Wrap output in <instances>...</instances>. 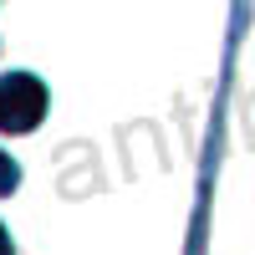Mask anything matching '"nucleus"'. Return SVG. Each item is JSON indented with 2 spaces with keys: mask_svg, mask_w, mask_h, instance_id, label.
Masks as SVG:
<instances>
[{
  "mask_svg": "<svg viewBox=\"0 0 255 255\" xmlns=\"http://www.w3.org/2000/svg\"><path fill=\"white\" fill-rule=\"evenodd\" d=\"M46 113V87L31 72H5L0 77V133H31Z\"/></svg>",
  "mask_w": 255,
  "mask_h": 255,
  "instance_id": "1",
  "label": "nucleus"
},
{
  "mask_svg": "<svg viewBox=\"0 0 255 255\" xmlns=\"http://www.w3.org/2000/svg\"><path fill=\"white\" fill-rule=\"evenodd\" d=\"M15 179H20V174H15V163L0 153V194H10V189H15Z\"/></svg>",
  "mask_w": 255,
  "mask_h": 255,
  "instance_id": "2",
  "label": "nucleus"
},
{
  "mask_svg": "<svg viewBox=\"0 0 255 255\" xmlns=\"http://www.w3.org/2000/svg\"><path fill=\"white\" fill-rule=\"evenodd\" d=\"M0 255H15V250H10V235H5V225H0Z\"/></svg>",
  "mask_w": 255,
  "mask_h": 255,
  "instance_id": "3",
  "label": "nucleus"
}]
</instances>
